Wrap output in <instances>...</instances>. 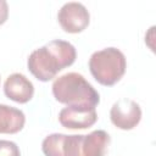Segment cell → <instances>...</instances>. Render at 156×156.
<instances>
[{"mask_svg": "<svg viewBox=\"0 0 156 156\" xmlns=\"http://www.w3.org/2000/svg\"><path fill=\"white\" fill-rule=\"evenodd\" d=\"M110 135L102 129L89 134H49L43 141L45 156H104L110 144Z\"/></svg>", "mask_w": 156, "mask_h": 156, "instance_id": "obj_1", "label": "cell"}, {"mask_svg": "<svg viewBox=\"0 0 156 156\" xmlns=\"http://www.w3.org/2000/svg\"><path fill=\"white\" fill-rule=\"evenodd\" d=\"M77 57L76 48L66 40L55 39L30 52L27 60L29 72L41 82H49L71 66Z\"/></svg>", "mask_w": 156, "mask_h": 156, "instance_id": "obj_2", "label": "cell"}, {"mask_svg": "<svg viewBox=\"0 0 156 156\" xmlns=\"http://www.w3.org/2000/svg\"><path fill=\"white\" fill-rule=\"evenodd\" d=\"M54 98L67 106L96 107L100 102V95L95 88L77 72H68L52 83Z\"/></svg>", "mask_w": 156, "mask_h": 156, "instance_id": "obj_3", "label": "cell"}, {"mask_svg": "<svg viewBox=\"0 0 156 156\" xmlns=\"http://www.w3.org/2000/svg\"><path fill=\"white\" fill-rule=\"evenodd\" d=\"M126 68L127 60L124 54L113 46L95 51L89 58L90 73L98 83L106 87L116 84L123 77Z\"/></svg>", "mask_w": 156, "mask_h": 156, "instance_id": "obj_4", "label": "cell"}, {"mask_svg": "<svg viewBox=\"0 0 156 156\" xmlns=\"http://www.w3.org/2000/svg\"><path fill=\"white\" fill-rule=\"evenodd\" d=\"M57 20L65 32L79 33L88 27L90 22V13L82 2L68 1L58 10Z\"/></svg>", "mask_w": 156, "mask_h": 156, "instance_id": "obj_5", "label": "cell"}, {"mask_svg": "<svg viewBox=\"0 0 156 156\" xmlns=\"http://www.w3.org/2000/svg\"><path fill=\"white\" fill-rule=\"evenodd\" d=\"M111 122L119 129L129 130L138 126L141 119V108L139 104L128 98L118 99L110 110Z\"/></svg>", "mask_w": 156, "mask_h": 156, "instance_id": "obj_6", "label": "cell"}, {"mask_svg": "<svg viewBox=\"0 0 156 156\" xmlns=\"http://www.w3.org/2000/svg\"><path fill=\"white\" fill-rule=\"evenodd\" d=\"M60 123L68 129H85L98 121L95 107L66 106L58 113Z\"/></svg>", "mask_w": 156, "mask_h": 156, "instance_id": "obj_7", "label": "cell"}, {"mask_svg": "<svg viewBox=\"0 0 156 156\" xmlns=\"http://www.w3.org/2000/svg\"><path fill=\"white\" fill-rule=\"evenodd\" d=\"M4 93L9 99L20 104H26L32 100L34 95V85L24 74L12 73L4 83Z\"/></svg>", "mask_w": 156, "mask_h": 156, "instance_id": "obj_8", "label": "cell"}, {"mask_svg": "<svg viewBox=\"0 0 156 156\" xmlns=\"http://www.w3.org/2000/svg\"><path fill=\"white\" fill-rule=\"evenodd\" d=\"M26 123V116L22 110L0 104V133L15 134L18 133Z\"/></svg>", "mask_w": 156, "mask_h": 156, "instance_id": "obj_9", "label": "cell"}, {"mask_svg": "<svg viewBox=\"0 0 156 156\" xmlns=\"http://www.w3.org/2000/svg\"><path fill=\"white\" fill-rule=\"evenodd\" d=\"M0 156H21L20 147L11 140H0Z\"/></svg>", "mask_w": 156, "mask_h": 156, "instance_id": "obj_10", "label": "cell"}, {"mask_svg": "<svg viewBox=\"0 0 156 156\" xmlns=\"http://www.w3.org/2000/svg\"><path fill=\"white\" fill-rule=\"evenodd\" d=\"M9 17V5L5 0H0V24L5 23Z\"/></svg>", "mask_w": 156, "mask_h": 156, "instance_id": "obj_11", "label": "cell"}]
</instances>
